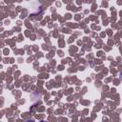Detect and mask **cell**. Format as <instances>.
<instances>
[{
  "label": "cell",
  "instance_id": "1",
  "mask_svg": "<svg viewBox=\"0 0 122 122\" xmlns=\"http://www.w3.org/2000/svg\"><path fill=\"white\" fill-rule=\"evenodd\" d=\"M26 122H35V121H34L33 119H30V120H27Z\"/></svg>",
  "mask_w": 122,
  "mask_h": 122
},
{
  "label": "cell",
  "instance_id": "2",
  "mask_svg": "<svg viewBox=\"0 0 122 122\" xmlns=\"http://www.w3.org/2000/svg\"><path fill=\"white\" fill-rule=\"evenodd\" d=\"M120 80H122V72H120Z\"/></svg>",
  "mask_w": 122,
  "mask_h": 122
},
{
  "label": "cell",
  "instance_id": "3",
  "mask_svg": "<svg viewBox=\"0 0 122 122\" xmlns=\"http://www.w3.org/2000/svg\"><path fill=\"white\" fill-rule=\"evenodd\" d=\"M40 122H47V121H45V120H41Z\"/></svg>",
  "mask_w": 122,
  "mask_h": 122
}]
</instances>
